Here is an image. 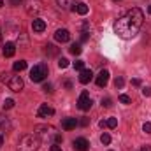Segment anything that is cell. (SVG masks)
<instances>
[{
	"label": "cell",
	"instance_id": "39",
	"mask_svg": "<svg viewBox=\"0 0 151 151\" xmlns=\"http://www.w3.org/2000/svg\"><path fill=\"white\" fill-rule=\"evenodd\" d=\"M99 125H100L102 128H104V127H107V123H106V119H100V123H99Z\"/></svg>",
	"mask_w": 151,
	"mask_h": 151
},
{
	"label": "cell",
	"instance_id": "2",
	"mask_svg": "<svg viewBox=\"0 0 151 151\" xmlns=\"http://www.w3.org/2000/svg\"><path fill=\"white\" fill-rule=\"evenodd\" d=\"M39 146H40V137L37 134H28L21 137L18 144V151H37Z\"/></svg>",
	"mask_w": 151,
	"mask_h": 151
},
{
	"label": "cell",
	"instance_id": "35",
	"mask_svg": "<svg viewBox=\"0 0 151 151\" xmlns=\"http://www.w3.org/2000/svg\"><path fill=\"white\" fill-rule=\"evenodd\" d=\"M79 123H81L83 127H88V123H90V119H88V118H83V119H81Z\"/></svg>",
	"mask_w": 151,
	"mask_h": 151
},
{
	"label": "cell",
	"instance_id": "32",
	"mask_svg": "<svg viewBox=\"0 0 151 151\" xmlns=\"http://www.w3.org/2000/svg\"><path fill=\"white\" fill-rule=\"evenodd\" d=\"M81 34H83V35H81V40H83V42H86V40H88V37H90V35H88V32H86V30H83Z\"/></svg>",
	"mask_w": 151,
	"mask_h": 151
},
{
	"label": "cell",
	"instance_id": "37",
	"mask_svg": "<svg viewBox=\"0 0 151 151\" xmlns=\"http://www.w3.org/2000/svg\"><path fill=\"white\" fill-rule=\"evenodd\" d=\"M51 151H62V148L56 146V144H53V146H51Z\"/></svg>",
	"mask_w": 151,
	"mask_h": 151
},
{
	"label": "cell",
	"instance_id": "12",
	"mask_svg": "<svg viewBox=\"0 0 151 151\" xmlns=\"http://www.w3.org/2000/svg\"><path fill=\"white\" fill-rule=\"evenodd\" d=\"M37 114H39V118H47V116H53V114H55V109H53L51 106H47V104H42V106L39 107Z\"/></svg>",
	"mask_w": 151,
	"mask_h": 151
},
{
	"label": "cell",
	"instance_id": "42",
	"mask_svg": "<svg viewBox=\"0 0 151 151\" xmlns=\"http://www.w3.org/2000/svg\"><path fill=\"white\" fill-rule=\"evenodd\" d=\"M0 46H2V32H0Z\"/></svg>",
	"mask_w": 151,
	"mask_h": 151
},
{
	"label": "cell",
	"instance_id": "36",
	"mask_svg": "<svg viewBox=\"0 0 151 151\" xmlns=\"http://www.w3.org/2000/svg\"><path fill=\"white\" fill-rule=\"evenodd\" d=\"M132 84L134 86H141V79H132Z\"/></svg>",
	"mask_w": 151,
	"mask_h": 151
},
{
	"label": "cell",
	"instance_id": "40",
	"mask_svg": "<svg viewBox=\"0 0 151 151\" xmlns=\"http://www.w3.org/2000/svg\"><path fill=\"white\" fill-rule=\"evenodd\" d=\"M139 151H151V146H144L142 150H139Z\"/></svg>",
	"mask_w": 151,
	"mask_h": 151
},
{
	"label": "cell",
	"instance_id": "34",
	"mask_svg": "<svg viewBox=\"0 0 151 151\" xmlns=\"http://www.w3.org/2000/svg\"><path fill=\"white\" fill-rule=\"evenodd\" d=\"M9 77H11V74L4 72V74H2V81H4V83H7V81H9Z\"/></svg>",
	"mask_w": 151,
	"mask_h": 151
},
{
	"label": "cell",
	"instance_id": "18",
	"mask_svg": "<svg viewBox=\"0 0 151 151\" xmlns=\"http://www.w3.org/2000/svg\"><path fill=\"white\" fill-rule=\"evenodd\" d=\"M56 4H58L62 9H72L76 4H77V0H56Z\"/></svg>",
	"mask_w": 151,
	"mask_h": 151
},
{
	"label": "cell",
	"instance_id": "1",
	"mask_svg": "<svg viewBox=\"0 0 151 151\" xmlns=\"http://www.w3.org/2000/svg\"><path fill=\"white\" fill-rule=\"evenodd\" d=\"M142 21H144V14L139 7H134L130 9L128 12H125L121 18L116 19L114 23V32L119 35L121 39H132L135 37L142 27Z\"/></svg>",
	"mask_w": 151,
	"mask_h": 151
},
{
	"label": "cell",
	"instance_id": "15",
	"mask_svg": "<svg viewBox=\"0 0 151 151\" xmlns=\"http://www.w3.org/2000/svg\"><path fill=\"white\" fill-rule=\"evenodd\" d=\"M32 30H34V32H37V34H40V32H44V30H46V23H44L42 19H39V18H35V19L32 21Z\"/></svg>",
	"mask_w": 151,
	"mask_h": 151
},
{
	"label": "cell",
	"instance_id": "28",
	"mask_svg": "<svg viewBox=\"0 0 151 151\" xmlns=\"http://www.w3.org/2000/svg\"><path fill=\"white\" fill-rule=\"evenodd\" d=\"M74 69H76V70H79V72H81V70L84 69V62H81V60H77V62H74Z\"/></svg>",
	"mask_w": 151,
	"mask_h": 151
},
{
	"label": "cell",
	"instance_id": "13",
	"mask_svg": "<svg viewBox=\"0 0 151 151\" xmlns=\"http://www.w3.org/2000/svg\"><path fill=\"white\" fill-rule=\"evenodd\" d=\"M11 128H12V123H11V119H9L7 116L0 114V132H9Z\"/></svg>",
	"mask_w": 151,
	"mask_h": 151
},
{
	"label": "cell",
	"instance_id": "44",
	"mask_svg": "<svg viewBox=\"0 0 151 151\" xmlns=\"http://www.w3.org/2000/svg\"><path fill=\"white\" fill-rule=\"evenodd\" d=\"M109 151H111V150H109Z\"/></svg>",
	"mask_w": 151,
	"mask_h": 151
},
{
	"label": "cell",
	"instance_id": "43",
	"mask_svg": "<svg viewBox=\"0 0 151 151\" xmlns=\"http://www.w3.org/2000/svg\"><path fill=\"white\" fill-rule=\"evenodd\" d=\"M148 11H150V14H151V5H150V9H148Z\"/></svg>",
	"mask_w": 151,
	"mask_h": 151
},
{
	"label": "cell",
	"instance_id": "23",
	"mask_svg": "<svg viewBox=\"0 0 151 151\" xmlns=\"http://www.w3.org/2000/svg\"><path fill=\"white\" fill-rule=\"evenodd\" d=\"M100 142L106 144V146L111 144V135H109V134H102V135H100Z\"/></svg>",
	"mask_w": 151,
	"mask_h": 151
},
{
	"label": "cell",
	"instance_id": "7",
	"mask_svg": "<svg viewBox=\"0 0 151 151\" xmlns=\"http://www.w3.org/2000/svg\"><path fill=\"white\" fill-rule=\"evenodd\" d=\"M42 11V2L40 0H27V12L30 16H35Z\"/></svg>",
	"mask_w": 151,
	"mask_h": 151
},
{
	"label": "cell",
	"instance_id": "20",
	"mask_svg": "<svg viewBox=\"0 0 151 151\" xmlns=\"http://www.w3.org/2000/svg\"><path fill=\"white\" fill-rule=\"evenodd\" d=\"M44 53L46 55H58V47H55L53 44H46L44 46Z\"/></svg>",
	"mask_w": 151,
	"mask_h": 151
},
{
	"label": "cell",
	"instance_id": "14",
	"mask_svg": "<svg viewBox=\"0 0 151 151\" xmlns=\"http://www.w3.org/2000/svg\"><path fill=\"white\" fill-rule=\"evenodd\" d=\"M91 77H93V72H91L90 69H83V70H81V74H79V83L88 84V83L91 81Z\"/></svg>",
	"mask_w": 151,
	"mask_h": 151
},
{
	"label": "cell",
	"instance_id": "27",
	"mask_svg": "<svg viewBox=\"0 0 151 151\" xmlns=\"http://www.w3.org/2000/svg\"><path fill=\"white\" fill-rule=\"evenodd\" d=\"M118 99H119V102H123V104H130V102H132V100H130V97H128V95H125V93H121Z\"/></svg>",
	"mask_w": 151,
	"mask_h": 151
},
{
	"label": "cell",
	"instance_id": "4",
	"mask_svg": "<svg viewBox=\"0 0 151 151\" xmlns=\"http://www.w3.org/2000/svg\"><path fill=\"white\" fill-rule=\"evenodd\" d=\"M46 76H47V65H46V63H39V65H35V67L30 70V79H32L34 83L44 81Z\"/></svg>",
	"mask_w": 151,
	"mask_h": 151
},
{
	"label": "cell",
	"instance_id": "3",
	"mask_svg": "<svg viewBox=\"0 0 151 151\" xmlns=\"http://www.w3.org/2000/svg\"><path fill=\"white\" fill-rule=\"evenodd\" d=\"M35 132H37V135L44 137V139L51 137V139L55 141V144L62 142V135H60V134H56V128H55V127H51V125H39V127H35Z\"/></svg>",
	"mask_w": 151,
	"mask_h": 151
},
{
	"label": "cell",
	"instance_id": "5",
	"mask_svg": "<svg viewBox=\"0 0 151 151\" xmlns=\"http://www.w3.org/2000/svg\"><path fill=\"white\" fill-rule=\"evenodd\" d=\"M23 79H21V76H11L9 77V81H7V86H9V90L11 91H14V93H18V91H21L23 90Z\"/></svg>",
	"mask_w": 151,
	"mask_h": 151
},
{
	"label": "cell",
	"instance_id": "38",
	"mask_svg": "<svg viewBox=\"0 0 151 151\" xmlns=\"http://www.w3.org/2000/svg\"><path fill=\"white\" fill-rule=\"evenodd\" d=\"M21 4V0H11V5H19Z\"/></svg>",
	"mask_w": 151,
	"mask_h": 151
},
{
	"label": "cell",
	"instance_id": "11",
	"mask_svg": "<svg viewBox=\"0 0 151 151\" xmlns=\"http://www.w3.org/2000/svg\"><path fill=\"white\" fill-rule=\"evenodd\" d=\"M2 53H4L5 58L14 56V53H16V44H14V42H5V44L2 46Z\"/></svg>",
	"mask_w": 151,
	"mask_h": 151
},
{
	"label": "cell",
	"instance_id": "29",
	"mask_svg": "<svg viewBox=\"0 0 151 151\" xmlns=\"http://www.w3.org/2000/svg\"><path fill=\"white\" fill-rule=\"evenodd\" d=\"M111 99H102V107H111Z\"/></svg>",
	"mask_w": 151,
	"mask_h": 151
},
{
	"label": "cell",
	"instance_id": "26",
	"mask_svg": "<svg viewBox=\"0 0 151 151\" xmlns=\"http://www.w3.org/2000/svg\"><path fill=\"white\" fill-rule=\"evenodd\" d=\"M106 123H107V127H109V128H116L118 119H116V118H109V119H106Z\"/></svg>",
	"mask_w": 151,
	"mask_h": 151
},
{
	"label": "cell",
	"instance_id": "21",
	"mask_svg": "<svg viewBox=\"0 0 151 151\" xmlns=\"http://www.w3.org/2000/svg\"><path fill=\"white\" fill-rule=\"evenodd\" d=\"M14 104H16V102H14L12 99H5V102H4V106H2V107L7 111V109H12V107H14Z\"/></svg>",
	"mask_w": 151,
	"mask_h": 151
},
{
	"label": "cell",
	"instance_id": "9",
	"mask_svg": "<svg viewBox=\"0 0 151 151\" xmlns=\"http://www.w3.org/2000/svg\"><path fill=\"white\" fill-rule=\"evenodd\" d=\"M72 146H74L76 151H88V148H90V142H88L84 137H77L74 142H72Z\"/></svg>",
	"mask_w": 151,
	"mask_h": 151
},
{
	"label": "cell",
	"instance_id": "8",
	"mask_svg": "<svg viewBox=\"0 0 151 151\" xmlns=\"http://www.w3.org/2000/svg\"><path fill=\"white\" fill-rule=\"evenodd\" d=\"M95 83H97V86L99 88H104L107 83H109V70H106V69H102L99 76H97V79H95Z\"/></svg>",
	"mask_w": 151,
	"mask_h": 151
},
{
	"label": "cell",
	"instance_id": "30",
	"mask_svg": "<svg viewBox=\"0 0 151 151\" xmlns=\"http://www.w3.org/2000/svg\"><path fill=\"white\" fill-rule=\"evenodd\" d=\"M142 130H144L146 134H151V123H148V121H146V123L142 125Z\"/></svg>",
	"mask_w": 151,
	"mask_h": 151
},
{
	"label": "cell",
	"instance_id": "33",
	"mask_svg": "<svg viewBox=\"0 0 151 151\" xmlns=\"http://www.w3.org/2000/svg\"><path fill=\"white\" fill-rule=\"evenodd\" d=\"M42 90H44V91H47V93H51V91H53V86L47 83V84H44V88H42Z\"/></svg>",
	"mask_w": 151,
	"mask_h": 151
},
{
	"label": "cell",
	"instance_id": "22",
	"mask_svg": "<svg viewBox=\"0 0 151 151\" xmlns=\"http://www.w3.org/2000/svg\"><path fill=\"white\" fill-rule=\"evenodd\" d=\"M81 51H83L81 44H72V46H70V53H72V55H81Z\"/></svg>",
	"mask_w": 151,
	"mask_h": 151
},
{
	"label": "cell",
	"instance_id": "6",
	"mask_svg": "<svg viewBox=\"0 0 151 151\" xmlns=\"http://www.w3.org/2000/svg\"><path fill=\"white\" fill-rule=\"evenodd\" d=\"M91 99H90V95H88V91L84 90L83 93H81V97H79V100H77V107L81 109V111H90V107H91Z\"/></svg>",
	"mask_w": 151,
	"mask_h": 151
},
{
	"label": "cell",
	"instance_id": "41",
	"mask_svg": "<svg viewBox=\"0 0 151 151\" xmlns=\"http://www.w3.org/2000/svg\"><path fill=\"white\" fill-rule=\"evenodd\" d=\"M0 144H4V135H0Z\"/></svg>",
	"mask_w": 151,
	"mask_h": 151
},
{
	"label": "cell",
	"instance_id": "10",
	"mask_svg": "<svg viewBox=\"0 0 151 151\" xmlns=\"http://www.w3.org/2000/svg\"><path fill=\"white\" fill-rule=\"evenodd\" d=\"M55 39L58 40V42H69L70 40V32L69 30H65V28H60V30H56L55 32Z\"/></svg>",
	"mask_w": 151,
	"mask_h": 151
},
{
	"label": "cell",
	"instance_id": "25",
	"mask_svg": "<svg viewBox=\"0 0 151 151\" xmlns=\"http://www.w3.org/2000/svg\"><path fill=\"white\" fill-rule=\"evenodd\" d=\"M123 84H125V79H123L121 76L114 79V86H116V88H123Z\"/></svg>",
	"mask_w": 151,
	"mask_h": 151
},
{
	"label": "cell",
	"instance_id": "24",
	"mask_svg": "<svg viewBox=\"0 0 151 151\" xmlns=\"http://www.w3.org/2000/svg\"><path fill=\"white\" fill-rule=\"evenodd\" d=\"M58 67H60V69H67V67H69V60H67V58H60V60H58Z\"/></svg>",
	"mask_w": 151,
	"mask_h": 151
},
{
	"label": "cell",
	"instance_id": "19",
	"mask_svg": "<svg viewBox=\"0 0 151 151\" xmlns=\"http://www.w3.org/2000/svg\"><path fill=\"white\" fill-rule=\"evenodd\" d=\"M12 69H14V72H21V70H25V69H27V62H25V60H19V62H14V65H12Z\"/></svg>",
	"mask_w": 151,
	"mask_h": 151
},
{
	"label": "cell",
	"instance_id": "31",
	"mask_svg": "<svg viewBox=\"0 0 151 151\" xmlns=\"http://www.w3.org/2000/svg\"><path fill=\"white\" fill-rule=\"evenodd\" d=\"M142 95H144V97H150V95H151V86L142 88Z\"/></svg>",
	"mask_w": 151,
	"mask_h": 151
},
{
	"label": "cell",
	"instance_id": "16",
	"mask_svg": "<svg viewBox=\"0 0 151 151\" xmlns=\"http://www.w3.org/2000/svg\"><path fill=\"white\" fill-rule=\"evenodd\" d=\"M70 11H74V12H77V14H81V16H84L86 12H88V5L84 4V2H77L74 7L70 9Z\"/></svg>",
	"mask_w": 151,
	"mask_h": 151
},
{
	"label": "cell",
	"instance_id": "17",
	"mask_svg": "<svg viewBox=\"0 0 151 151\" xmlns=\"http://www.w3.org/2000/svg\"><path fill=\"white\" fill-rule=\"evenodd\" d=\"M76 125H77V119H76V118H65V119L62 121V127H63L65 130H72V128H76Z\"/></svg>",
	"mask_w": 151,
	"mask_h": 151
}]
</instances>
